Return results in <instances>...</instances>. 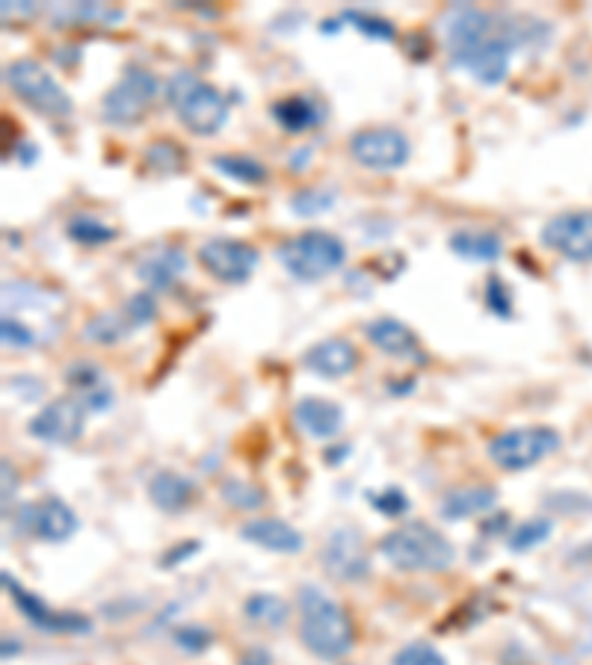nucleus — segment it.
I'll list each match as a JSON object with an SVG mask.
<instances>
[{"mask_svg": "<svg viewBox=\"0 0 592 665\" xmlns=\"http://www.w3.org/2000/svg\"><path fill=\"white\" fill-rule=\"evenodd\" d=\"M220 494L229 506L243 509V512H255V509L264 506L262 488L249 486V482H243V479H229V482H222Z\"/></svg>", "mask_w": 592, "mask_h": 665, "instance_id": "nucleus-33", "label": "nucleus"}, {"mask_svg": "<svg viewBox=\"0 0 592 665\" xmlns=\"http://www.w3.org/2000/svg\"><path fill=\"white\" fill-rule=\"evenodd\" d=\"M15 524L24 536L36 538V541L62 545L81 529V517L74 515V509L62 503L60 497H45L36 503H24L15 515Z\"/></svg>", "mask_w": 592, "mask_h": 665, "instance_id": "nucleus-10", "label": "nucleus"}, {"mask_svg": "<svg viewBox=\"0 0 592 665\" xmlns=\"http://www.w3.org/2000/svg\"><path fill=\"white\" fill-rule=\"evenodd\" d=\"M335 205V192L329 189H300L291 199V210L297 217H317Z\"/></svg>", "mask_w": 592, "mask_h": 665, "instance_id": "nucleus-34", "label": "nucleus"}, {"mask_svg": "<svg viewBox=\"0 0 592 665\" xmlns=\"http://www.w3.org/2000/svg\"><path fill=\"white\" fill-rule=\"evenodd\" d=\"M211 163L220 175L237 180V184H246V187H258L270 178V170L255 158H246V154H217Z\"/></svg>", "mask_w": 592, "mask_h": 665, "instance_id": "nucleus-29", "label": "nucleus"}, {"mask_svg": "<svg viewBox=\"0 0 592 665\" xmlns=\"http://www.w3.org/2000/svg\"><path fill=\"white\" fill-rule=\"evenodd\" d=\"M300 639L321 660H341L356 645V627L347 609L317 586L300 592Z\"/></svg>", "mask_w": 592, "mask_h": 665, "instance_id": "nucleus-2", "label": "nucleus"}, {"mask_svg": "<svg viewBox=\"0 0 592 665\" xmlns=\"http://www.w3.org/2000/svg\"><path fill=\"white\" fill-rule=\"evenodd\" d=\"M498 503V488L492 486H465V488H453L444 494V500L439 503V515L444 521H462V517H474L480 512H489V509Z\"/></svg>", "mask_w": 592, "mask_h": 665, "instance_id": "nucleus-23", "label": "nucleus"}, {"mask_svg": "<svg viewBox=\"0 0 592 665\" xmlns=\"http://www.w3.org/2000/svg\"><path fill=\"white\" fill-rule=\"evenodd\" d=\"M83 427H86V408L74 397H62L36 411L27 423V432L50 447H69L83 435Z\"/></svg>", "mask_w": 592, "mask_h": 665, "instance_id": "nucleus-13", "label": "nucleus"}, {"mask_svg": "<svg viewBox=\"0 0 592 665\" xmlns=\"http://www.w3.org/2000/svg\"><path fill=\"white\" fill-rule=\"evenodd\" d=\"M392 665H448L444 654L439 648H432L430 642H409L394 654Z\"/></svg>", "mask_w": 592, "mask_h": 665, "instance_id": "nucleus-35", "label": "nucleus"}, {"mask_svg": "<svg viewBox=\"0 0 592 665\" xmlns=\"http://www.w3.org/2000/svg\"><path fill=\"white\" fill-rule=\"evenodd\" d=\"M125 19V12L116 10V7H107V3H62V7H50V21L62 27V24H78V27H86V24H104L111 27L116 21Z\"/></svg>", "mask_w": 592, "mask_h": 665, "instance_id": "nucleus-27", "label": "nucleus"}, {"mask_svg": "<svg viewBox=\"0 0 592 665\" xmlns=\"http://www.w3.org/2000/svg\"><path fill=\"white\" fill-rule=\"evenodd\" d=\"M237 665H272V656L267 648H249V651H243Z\"/></svg>", "mask_w": 592, "mask_h": 665, "instance_id": "nucleus-41", "label": "nucleus"}, {"mask_svg": "<svg viewBox=\"0 0 592 665\" xmlns=\"http://www.w3.org/2000/svg\"><path fill=\"white\" fill-rule=\"evenodd\" d=\"M3 80L15 95H19L24 104L31 109H36L39 116H48V119H69L71 104L69 92L62 90L60 83L54 80L45 66H39L36 60H12L3 71Z\"/></svg>", "mask_w": 592, "mask_h": 665, "instance_id": "nucleus-6", "label": "nucleus"}, {"mask_svg": "<svg viewBox=\"0 0 592 665\" xmlns=\"http://www.w3.org/2000/svg\"><path fill=\"white\" fill-rule=\"evenodd\" d=\"M146 163L163 172H182L184 154L172 142H151V149L146 151Z\"/></svg>", "mask_w": 592, "mask_h": 665, "instance_id": "nucleus-37", "label": "nucleus"}, {"mask_svg": "<svg viewBox=\"0 0 592 665\" xmlns=\"http://www.w3.org/2000/svg\"><path fill=\"white\" fill-rule=\"evenodd\" d=\"M187 272V255L178 246H154L137 264V276L149 290H170Z\"/></svg>", "mask_w": 592, "mask_h": 665, "instance_id": "nucleus-18", "label": "nucleus"}, {"mask_svg": "<svg viewBox=\"0 0 592 665\" xmlns=\"http://www.w3.org/2000/svg\"><path fill=\"white\" fill-rule=\"evenodd\" d=\"M66 234H69L74 243H81V246H107V243H113V240L119 237V231L113 229V225L90 217V213L71 217L69 225H66Z\"/></svg>", "mask_w": 592, "mask_h": 665, "instance_id": "nucleus-30", "label": "nucleus"}, {"mask_svg": "<svg viewBox=\"0 0 592 665\" xmlns=\"http://www.w3.org/2000/svg\"><path fill=\"white\" fill-rule=\"evenodd\" d=\"M293 420H297V427L305 435L317 438V441H329V438H335L344 429L341 406H335L332 399L321 397L300 399L297 408H293Z\"/></svg>", "mask_w": 592, "mask_h": 665, "instance_id": "nucleus-21", "label": "nucleus"}, {"mask_svg": "<svg viewBox=\"0 0 592 665\" xmlns=\"http://www.w3.org/2000/svg\"><path fill=\"white\" fill-rule=\"evenodd\" d=\"M137 328L140 326L134 323L131 311L121 305L119 311H107V314L92 317L83 328V340H90L95 347H116L125 338H131Z\"/></svg>", "mask_w": 592, "mask_h": 665, "instance_id": "nucleus-26", "label": "nucleus"}, {"mask_svg": "<svg viewBox=\"0 0 592 665\" xmlns=\"http://www.w3.org/2000/svg\"><path fill=\"white\" fill-rule=\"evenodd\" d=\"M545 248L557 252L572 264H592V210L557 213L539 231Z\"/></svg>", "mask_w": 592, "mask_h": 665, "instance_id": "nucleus-12", "label": "nucleus"}, {"mask_svg": "<svg viewBox=\"0 0 592 665\" xmlns=\"http://www.w3.org/2000/svg\"><path fill=\"white\" fill-rule=\"evenodd\" d=\"M382 559L406 574H439L456 562L451 538L423 521L403 524L380 538Z\"/></svg>", "mask_w": 592, "mask_h": 665, "instance_id": "nucleus-3", "label": "nucleus"}, {"mask_svg": "<svg viewBox=\"0 0 592 665\" xmlns=\"http://www.w3.org/2000/svg\"><path fill=\"white\" fill-rule=\"evenodd\" d=\"M451 252L460 255L462 260H474V264H495L503 255V240L492 231H453Z\"/></svg>", "mask_w": 592, "mask_h": 665, "instance_id": "nucleus-25", "label": "nucleus"}, {"mask_svg": "<svg viewBox=\"0 0 592 665\" xmlns=\"http://www.w3.org/2000/svg\"><path fill=\"white\" fill-rule=\"evenodd\" d=\"M368 500H371V506L376 509V512H382L385 517H397L409 509V497L403 494L401 488H382V491L368 494Z\"/></svg>", "mask_w": 592, "mask_h": 665, "instance_id": "nucleus-38", "label": "nucleus"}, {"mask_svg": "<svg viewBox=\"0 0 592 665\" xmlns=\"http://www.w3.org/2000/svg\"><path fill=\"white\" fill-rule=\"evenodd\" d=\"M531 19H512L480 7L456 3L444 15V48L453 69L472 74L480 86H498L510 74L512 50L533 45Z\"/></svg>", "mask_w": 592, "mask_h": 665, "instance_id": "nucleus-1", "label": "nucleus"}, {"mask_svg": "<svg viewBox=\"0 0 592 665\" xmlns=\"http://www.w3.org/2000/svg\"><path fill=\"white\" fill-rule=\"evenodd\" d=\"M166 104L196 137H213L229 121V98L193 71H175L166 80Z\"/></svg>", "mask_w": 592, "mask_h": 665, "instance_id": "nucleus-4", "label": "nucleus"}, {"mask_svg": "<svg viewBox=\"0 0 592 665\" xmlns=\"http://www.w3.org/2000/svg\"><path fill=\"white\" fill-rule=\"evenodd\" d=\"M199 264L222 284H246L262 264V252L243 240L213 237L199 246Z\"/></svg>", "mask_w": 592, "mask_h": 665, "instance_id": "nucleus-11", "label": "nucleus"}, {"mask_svg": "<svg viewBox=\"0 0 592 665\" xmlns=\"http://www.w3.org/2000/svg\"><path fill=\"white\" fill-rule=\"evenodd\" d=\"M552 533H554V524L548 517H531V521H524V524H519L512 529L510 538H507V547H510L512 553H527L533 547H539L543 541H548Z\"/></svg>", "mask_w": 592, "mask_h": 665, "instance_id": "nucleus-31", "label": "nucleus"}, {"mask_svg": "<svg viewBox=\"0 0 592 665\" xmlns=\"http://www.w3.org/2000/svg\"><path fill=\"white\" fill-rule=\"evenodd\" d=\"M321 559L326 574L338 583H362L364 576L371 574V557H368L364 538L352 526H341L332 533Z\"/></svg>", "mask_w": 592, "mask_h": 665, "instance_id": "nucleus-15", "label": "nucleus"}, {"mask_svg": "<svg viewBox=\"0 0 592 665\" xmlns=\"http://www.w3.org/2000/svg\"><path fill=\"white\" fill-rule=\"evenodd\" d=\"M350 158L373 172L403 170L411 158V142L397 128H362L350 137Z\"/></svg>", "mask_w": 592, "mask_h": 665, "instance_id": "nucleus-9", "label": "nucleus"}, {"mask_svg": "<svg viewBox=\"0 0 592 665\" xmlns=\"http://www.w3.org/2000/svg\"><path fill=\"white\" fill-rule=\"evenodd\" d=\"M158 92H161V80L154 78L149 69L131 66V69H125V74L113 83V90L101 101V119L113 128L140 125L158 98Z\"/></svg>", "mask_w": 592, "mask_h": 665, "instance_id": "nucleus-7", "label": "nucleus"}, {"mask_svg": "<svg viewBox=\"0 0 592 665\" xmlns=\"http://www.w3.org/2000/svg\"><path fill=\"white\" fill-rule=\"evenodd\" d=\"M213 635L205 630V627L193 625V627H182L178 633H175V642L184 648V651H193V654H199V651H205V648L211 645Z\"/></svg>", "mask_w": 592, "mask_h": 665, "instance_id": "nucleus-39", "label": "nucleus"}, {"mask_svg": "<svg viewBox=\"0 0 592 665\" xmlns=\"http://www.w3.org/2000/svg\"><path fill=\"white\" fill-rule=\"evenodd\" d=\"M276 255L291 279L312 284V281L329 279L332 272L344 267L347 246L329 231H305V234L285 240Z\"/></svg>", "mask_w": 592, "mask_h": 665, "instance_id": "nucleus-5", "label": "nucleus"}, {"mask_svg": "<svg viewBox=\"0 0 592 665\" xmlns=\"http://www.w3.org/2000/svg\"><path fill=\"white\" fill-rule=\"evenodd\" d=\"M270 116L281 130L288 133H305V130L323 125V107L312 95H288L270 107Z\"/></svg>", "mask_w": 592, "mask_h": 665, "instance_id": "nucleus-22", "label": "nucleus"}, {"mask_svg": "<svg viewBox=\"0 0 592 665\" xmlns=\"http://www.w3.org/2000/svg\"><path fill=\"white\" fill-rule=\"evenodd\" d=\"M0 470H3V512H10V503L15 500V494H19V474H15V467L10 465V458L0 462Z\"/></svg>", "mask_w": 592, "mask_h": 665, "instance_id": "nucleus-40", "label": "nucleus"}, {"mask_svg": "<svg viewBox=\"0 0 592 665\" xmlns=\"http://www.w3.org/2000/svg\"><path fill=\"white\" fill-rule=\"evenodd\" d=\"M243 616L249 618L252 625L267 627V630H281L291 618V606L285 604L279 595H267V592H258L252 595L246 604H243Z\"/></svg>", "mask_w": 592, "mask_h": 665, "instance_id": "nucleus-28", "label": "nucleus"}, {"mask_svg": "<svg viewBox=\"0 0 592 665\" xmlns=\"http://www.w3.org/2000/svg\"><path fill=\"white\" fill-rule=\"evenodd\" d=\"M241 538L249 541V545L262 547V550H270V553H285V557L300 553L305 547V536L281 517H258V521L243 524Z\"/></svg>", "mask_w": 592, "mask_h": 665, "instance_id": "nucleus-19", "label": "nucleus"}, {"mask_svg": "<svg viewBox=\"0 0 592 665\" xmlns=\"http://www.w3.org/2000/svg\"><path fill=\"white\" fill-rule=\"evenodd\" d=\"M364 331H368V340H371L373 347L380 349V352H385L388 358L418 361V364L427 361L418 335H415L406 323H401V319L380 317V319H373V323H368Z\"/></svg>", "mask_w": 592, "mask_h": 665, "instance_id": "nucleus-16", "label": "nucleus"}, {"mask_svg": "<svg viewBox=\"0 0 592 665\" xmlns=\"http://www.w3.org/2000/svg\"><path fill=\"white\" fill-rule=\"evenodd\" d=\"M305 370H312L321 378H344L359 368V349L352 347L347 338H329L314 343L305 355H302Z\"/></svg>", "mask_w": 592, "mask_h": 665, "instance_id": "nucleus-17", "label": "nucleus"}, {"mask_svg": "<svg viewBox=\"0 0 592 665\" xmlns=\"http://www.w3.org/2000/svg\"><path fill=\"white\" fill-rule=\"evenodd\" d=\"M196 486L182 474H172V470H161L154 474L149 482V497L154 506L166 512V515H178L193 503Z\"/></svg>", "mask_w": 592, "mask_h": 665, "instance_id": "nucleus-24", "label": "nucleus"}, {"mask_svg": "<svg viewBox=\"0 0 592 665\" xmlns=\"http://www.w3.org/2000/svg\"><path fill=\"white\" fill-rule=\"evenodd\" d=\"M483 302H486V308L492 311L495 317H501V319L512 317V293H510V288L498 279V276H492V279L486 281Z\"/></svg>", "mask_w": 592, "mask_h": 665, "instance_id": "nucleus-36", "label": "nucleus"}, {"mask_svg": "<svg viewBox=\"0 0 592 665\" xmlns=\"http://www.w3.org/2000/svg\"><path fill=\"white\" fill-rule=\"evenodd\" d=\"M560 444V432L552 427L507 429V432H501V435H495L492 441H489V458H492L501 470L519 474V470L539 465L543 458L557 453Z\"/></svg>", "mask_w": 592, "mask_h": 665, "instance_id": "nucleus-8", "label": "nucleus"}, {"mask_svg": "<svg viewBox=\"0 0 592 665\" xmlns=\"http://www.w3.org/2000/svg\"><path fill=\"white\" fill-rule=\"evenodd\" d=\"M0 580H3V588L10 592L12 604L19 606V612L27 621H31L33 627H39V630H45V633H90L92 630V621L86 616H78V612H57V609H50L45 600H39V597L33 595V592H27V588L21 586L19 580L10 574V571H3L0 574Z\"/></svg>", "mask_w": 592, "mask_h": 665, "instance_id": "nucleus-14", "label": "nucleus"}, {"mask_svg": "<svg viewBox=\"0 0 592 665\" xmlns=\"http://www.w3.org/2000/svg\"><path fill=\"white\" fill-rule=\"evenodd\" d=\"M66 382L74 390V399L81 402L86 411H107L113 406V385L111 378L101 373V368L90 361H78L71 364L66 373Z\"/></svg>", "mask_w": 592, "mask_h": 665, "instance_id": "nucleus-20", "label": "nucleus"}, {"mask_svg": "<svg viewBox=\"0 0 592 665\" xmlns=\"http://www.w3.org/2000/svg\"><path fill=\"white\" fill-rule=\"evenodd\" d=\"M338 21H341V24H352V27L362 33V36H371V39L392 42L394 36H397L392 21L380 19V15H368V12L344 10L341 15H338Z\"/></svg>", "mask_w": 592, "mask_h": 665, "instance_id": "nucleus-32", "label": "nucleus"}]
</instances>
